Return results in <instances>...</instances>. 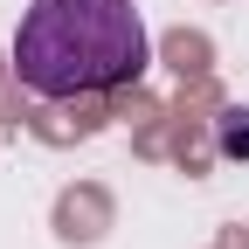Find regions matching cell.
Masks as SVG:
<instances>
[{
    "label": "cell",
    "mask_w": 249,
    "mask_h": 249,
    "mask_svg": "<svg viewBox=\"0 0 249 249\" xmlns=\"http://www.w3.org/2000/svg\"><path fill=\"white\" fill-rule=\"evenodd\" d=\"M145 55L152 42L132 0H28L14 28V76L49 104L139 83Z\"/></svg>",
    "instance_id": "obj_1"
},
{
    "label": "cell",
    "mask_w": 249,
    "mask_h": 249,
    "mask_svg": "<svg viewBox=\"0 0 249 249\" xmlns=\"http://www.w3.org/2000/svg\"><path fill=\"white\" fill-rule=\"evenodd\" d=\"M214 145H222V160H249V111H222V124H214Z\"/></svg>",
    "instance_id": "obj_2"
}]
</instances>
